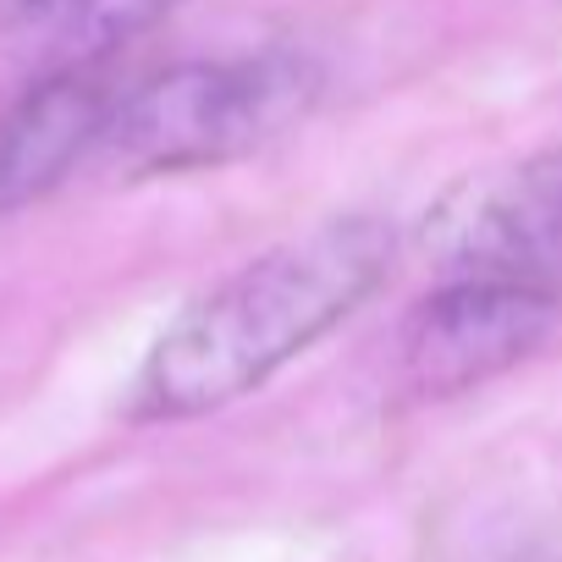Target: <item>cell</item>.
I'll use <instances>...</instances> for the list:
<instances>
[{
	"mask_svg": "<svg viewBox=\"0 0 562 562\" xmlns=\"http://www.w3.org/2000/svg\"><path fill=\"white\" fill-rule=\"evenodd\" d=\"M397 232L381 215H331L199 293L144 353L127 386L133 425L221 414L331 337L392 276Z\"/></svg>",
	"mask_w": 562,
	"mask_h": 562,
	"instance_id": "1",
	"label": "cell"
},
{
	"mask_svg": "<svg viewBox=\"0 0 562 562\" xmlns=\"http://www.w3.org/2000/svg\"><path fill=\"white\" fill-rule=\"evenodd\" d=\"M321 83V67L299 50H254L166 67L138 89L116 94L100 160L122 177L232 166L299 127L315 111Z\"/></svg>",
	"mask_w": 562,
	"mask_h": 562,
	"instance_id": "2",
	"label": "cell"
},
{
	"mask_svg": "<svg viewBox=\"0 0 562 562\" xmlns=\"http://www.w3.org/2000/svg\"><path fill=\"white\" fill-rule=\"evenodd\" d=\"M562 299L513 288L485 276H447L425 293L397 337V364L408 392L419 397H458L474 392L513 364H524L557 326Z\"/></svg>",
	"mask_w": 562,
	"mask_h": 562,
	"instance_id": "3",
	"label": "cell"
},
{
	"mask_svg": "<svg viewBox=\"0 0 562 562\" xmlns=\"http://www.w3.org/2000/svg\"><path fill=\"white\" fill-rule=\"evenodd\" d=\"M447 276L513 281L562 299V149H546L447 215Z\"/></svg>",
	"mask_w": 562,
	"mask_h": 562,
	"instance_id": "4",
	"label": "cell"
},
{
	"mask_svg": "<svg viewBox=\"0 0 562 562\" xmlns=\"http://www.w3.org/2000/svg\"><path fill=\"white\" fill-rule=\"evenodd\" d=\"M111 105L116 94L94 72L29 83L18 105L0 116V215L40 204L89 155H100Z\"/></svg>",
	"mask_w": 562,
	"mask_h": 562,
	"instance_id": "5",
	"label": "cell"
},
{
	"mask_svg": "<svg viewBox=\"0 0 562 562\" xmlns=\"http://www.w3.org/2000/svg\"><path fill=\"white\" fill-rule=\"evenodd\" d=\"M182 0H12L0 18V67L29 83L83 78L149 29H160Z\"/></svg>",
	"mask_w": 562,
	"mask_h": 562,
	"instance_id": "6",
	"label": "cell"
}]
</instances>
